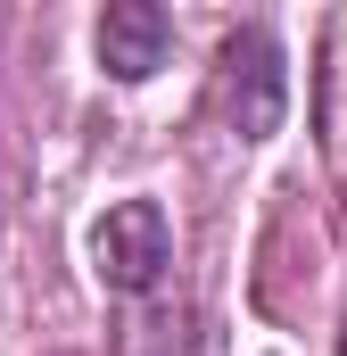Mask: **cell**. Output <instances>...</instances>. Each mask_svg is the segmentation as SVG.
I'll list each match as a JSON object with an SVG mask.
<instances>
[{
	"mask_svg": "<svg viewBox=\"0 0 347 356\" xmlns=\"http://www.w3.org/2000/svg\"><path fill=\"white\" fill-rule=\"evenodd\" d=\"M281 50H273V33L264 25H240L232 42H223V58H215V116L232 124V141H264L273 124H281Z\"/></svg>",
	"mask_w": 347,
	"mask_h": 356,
	"instance_id": "cell-1",
	"label": "cell"
},
{
	"mask_svg": "<svg viewBox=\"0 0 347 356\" xmlns=\"http://www.w3.org/2000/svg\"><path fill=\"white\" fill-rule=\"evenodd\" d=\"M91 266L108 290H124V298H141V290H158L174 266V241H166V207L158 199H116L99 224H91Z\"/></svg>",
	"mask_w": 347,
	"mask_h": 356,
	"instance_id": "cell-2",
	"label": "cell"
},
{
	"mask_svg": "<svg viewBox=\"0 0 347 356\" xmlns=\"http://www.w3.org/2000/svg\"><path fill=\"white\" fill-rule=\"evenodd\" d=\"M99 67L116 75V83H141V75H158L174 50V17L158 8V0H108L99 8Z\"/></svg>",
	"mask_w": 347,
	"mask_h": 356,
	"instance_id": "cell-3",
	"label": "cell"
}]
</instances>
